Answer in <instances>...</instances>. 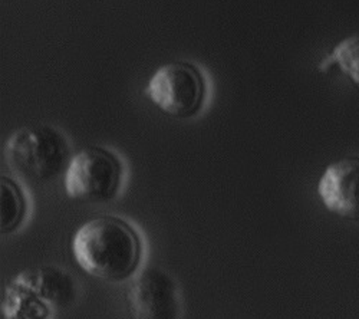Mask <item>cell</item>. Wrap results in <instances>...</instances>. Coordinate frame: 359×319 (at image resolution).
Returning <instances> with one entry per match:
<instances>
[{"label":"cell","instance_id":"ba28073f","mask_svg":"<svg viewBox=\"0 0 359 319\" xmlns=\"http://www.w3.org/2000/svg\"><path fill=\"white\" fill-rule=\"evenodd\" d=\"M0 190V229L4 235H9L22 226L27 215V200L20 186L9 177H2Z\"/></svg>","mask_w":359,"mask_h":319},{"label":"cell","instance_id":"7a4b0ae2","mask_svg":"<svg viewBox=\"0 0 359 319\" xmlns=\"http://www.w3.org/2000/svg\"><path fill=\"white\" fill-rule=\"evenodd\" d=\"M6 151L13 167L36 182L56 179L72 158L67 137L48 124L15 131L8 140Z\"/></svg>","mask_w":359,"mask_h":319},{"label":"cell","instance_id":"9c48e42d","mask_svg":"<svg viewBox=\"0 0 359 319\" xmlns=\"http://www.w3.org/2000/svg\"><path fill=\"white\" fill-rule=\"evenodd\" d=\"M337 67L359 90V34L342 39L320 64L319 71L325 72Z\"/></svg>","mask_w":359,"mask_h":319},{"label":"cell","instance_id":"5b68a950","mask_svg":"<svg viewBox=\"0 0 359 319\" xmlns=\"http://www.w3.org/2000/svg\"><path fill=\"white\" fill-rule=\"evenodd\" d=\"M133 319H180L183 299L175 278L160 266L135 273L126 294Z\"/></svg>","mask_w":359,"mask_h":319},{"label":"cell","instance_id":"6da1fadb","mask_svg":"<svg viewBox=\"0 0 359 319\" xmlns=\"http://www.w3.org/2000/svg\"><path fill=\"white\" fill-rule=\"evenodd\" d=\"M71 249L83 272L115 283L134 278L142 259L138 231L115 216H100L81 224L72 236Z\"/></svg>","mask_w":359,"mask_h":319},{"label":"cell","instance_id":"8992f818","mask_svg":"<svg viewBox=\"0 0 359 319\" xmlns=\"http://www.w3.org/2000/svg\"><path fill=\"white\" fill-rule=\"evenodd\" d=\"M318 196L327 212L359 222V157L351 156L329 164L318 182Z\"/></svg>","mask_w":359,"mask_h":319},{"label":"cell","instance_id":"3957f363","mask_svg":"<svg viewBox=\"0 0 359 319\" xmlns=\"http://www.w3.org/2000/svg\"><path fill=\"white\" fill-rule=\"evenodd\" d=\"M123 182V165L118 157L101 147L76 153L65 170V191L69 198L83 203L112 200Z\"/></svg>","mask_w":359,"mask_h":319},{"label":"cell","instance_id":"277c9868","mask_svg":"<svg viewBox=\"0 0 359 319\" xmlns=\"http://www.w3.org/2000/svg\"><path fill=\"white\" fill-rule=\"evenodd\" d=\"M144 94L170 117L190 118L203 107L205 83L194 65L171 62L160 67L149 78Z\"/></svg>","mask_w":359,"mask_h":319},{"label":"cell","instance_id":"52a82bcc","mask_svg":"<svg viewBox=\"0 0 359 319\" xmlns=\"http://www.w3.org/2000/svg\"><path fill=\"white\" fill-rule=\"evenodd\" d=\"M56 312L49 299L20 272L4 289L5 319H55Z\"/></svg>","mask_w":359,"mask_h":319}]
</instances>
